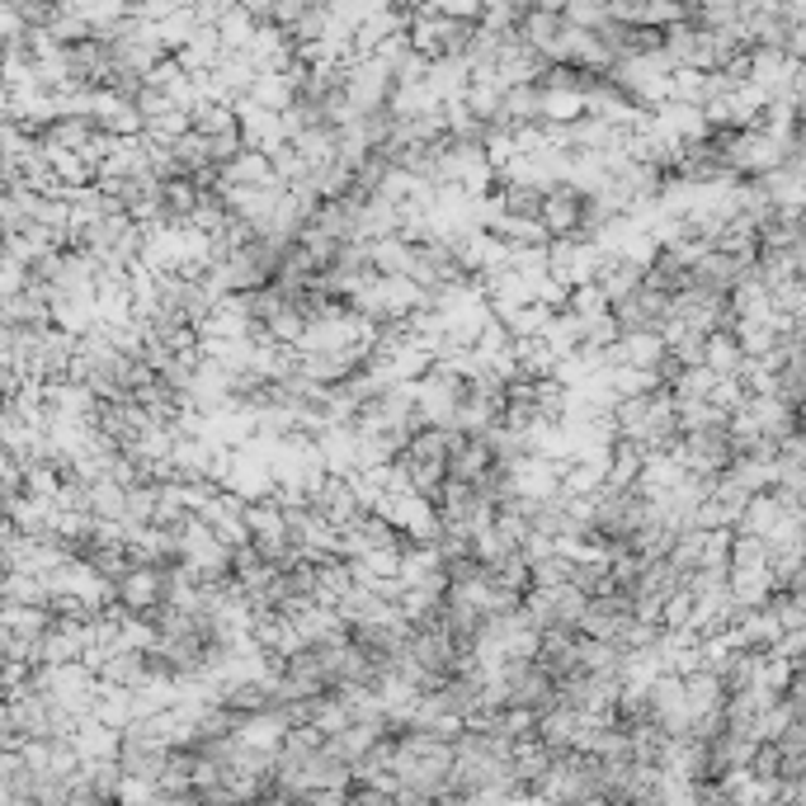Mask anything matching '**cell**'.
<instances>
[{"instance_id":"21","label":"cell","mask_w":806,"mask_h":806,"mask_svg":"<svg viewBox=\"0 0 806 806\" xmlns=\"http://www.w3.org/2000/svg\"><path fill=\"white\" fill-rule=\"evenodd\" d=\"M156 642H161V632H156V622L123 618V646H133V650H151Z\"/></svg>"},{"instance_id":"5","label":"cell","mask_w":806,"mask_h":806,"mask_svg":"<svg viewBox=\"0 0 806 806\" xmlns=\"http://www.w3.org/2000/svg\"><path fill=\"white\" fill-rule=\"evenodd\" d=\"M283 731H288V721H283L274 707H260V712H240L236 721V741L250 745V749H264V755H274Z\"/></svg>"},{"instance_id":"13","label":"cell","mask_w":806,"mask_h":806,"mask_svg":"<svg viewBox=\"0 0 806 806\" xmlns=\"http://www.w3.org/2000/svg\"><path fill=\"white\" fill-rule=\"evenodd\" d=\"M741 345H735V335L731 331H707L703 335V363L712 368L717 377H727V373H735V368H741Z\"/></svg>"},{"instance_id":"7","label":"cell","mask_w":806,"mask_h":806,"mask_svg":"<svg viewBox=\"0 0 806 806\" xmlns=\"http://www.w3.org/2000/svg\"><path fill=\"white\" fill-rule=\"evenodd\" d=\"M311 438H317L325 472H335V476L354 472V424H325V430H317Z\"/></svg>"},{"instance_id":"18","label":"cell","mask_w":806,"mask_h":806,"mask_svg":"<svg viewBox=\"0 0 806 806\" xmlns=\"http://www.w3.org/2000/svg\"><path fill=\"white\" fill-rule=\"evenodd\" d=\"M571 317H594V311H608V297H604V288L594 278H585V283H571L566 288V302H561Z\"/></svg>"},{"instance_id":"10","label":"cell","mask_w":806,"mask_h":806,"mask_svg":"<svg viewBox=\"0 0 806 806\" xmlns=\"http://www.w3.org/2000/svg\"><path fill=\"white\" fill-rule=\"evenodd\" d=\"M721 698H727V684H721V674L703 670V665L684 674V703H689L693 717H698V712H717Z\"/></svg>"},{"instance_id":"16","label":"cell","mask_w":806,"mask_h":806,"mask_svg":"<svg viewBox=\"0 0 806 806\" xmlns=\"http://www.w3.org/2000/svg\"><path fill=\"white\" fill-rule=\"evenodd\" d=\"M585 113L580 90H543V123H575Z\"/></svg>"},{"instance_id":"12","label":"cell","mask_w":806,"mask_h":806,"mask_svg":"<svg viewBox=\"0 0 806 806\" xmlns=\"http://www.w3.org/2000/svg\"><path fill=\"white\" fill-rule=\"evenodd\" d=\"M514 363L523 377H551L557 373V354L547 349L543 335H519L514 339Z\"/></svg>"},{"instance_id":"4","label":"cell","mask_w":806,"mask_h":806,"mask_svg":"<svg viewBox=\"0 0 806 806\" xmlns=\"http://www.w3.org/2000/svg\"><path fill=\"white\" fill-rule=\"evenodd\" d=\"M240 52H246L260 71L293 66V38H288V28H278V24H255V34H250V42Z\"/></svg>"},{"instance_id":"8","label":"cell","mask_w":806,"mask_h":806,"mask_svg":"<svg viewBox=\"0 0 806 806\" xmlns=\"http://www.w3.org/2000/svg\"><path fill=\"white\" fill-rule=\"evenodd\" d=\"M500 123L519 127V123H543V90L533 80L523 85H505L500 90Z\"/></svg>"},{"instance_id":"14","label":"cell","mask_w":806,"mask_h":806,"mask_svg":"<svg viewBox=\"0 0 806 806\" xmlns=\"http://www.w3.org/2000/svg\"><path fill=\"white\" fill-rule=\"evenodd\" d=\"M255 24H260V20H255L240 0H226V10L218 14V24H212V28H218L222 48H246L250 34H255Z\"/></svg>"},{"instance_id":"22","label":"cell","mask_w":806,"mask_h":806,"mask_svg":"<svg viewBox=\"0 0 806 806\" xmlns=\"http://www.w3.org/2000/svg\"><path fill=\"white\" fill-rule=\"evenodd\" d=\"M430 5L452 20H481V0H430Z\"/></svg>"},{"instance_id":"9","label":"cell","mask_w":806,"mask_h":806,"mask_svg":"<svg viewBox=\"0 0 806 806\" xmlns=\"http://www.w3.org/2000/svg\"><path fill=\"white\" fill-rule=\"evenodd\" d=\"M594 283L604 288L608 302H618V297H628L642 288V269H636L632 260H622V255H604V264L594 269Z\"/></svg>"},{"instance_id":"17","label":"cell","mask_w":806,"mask_h":806,"mask_svg":"<svg viewBox=\"0 0 806 806\" xmlns=\"http://www.w3.org/2000/svg\"><path fill=\"white\" fill-rule=\"evenodd\" d=\"M670 99H679V104H703V99H707V71L674 66L670 71Z\"/></svg>"},{"instance_id":"20","label":"cell","mask_w":806,"mask_h":806,"mask_svg":"<svg viewBox=\"0 0 806 806\" xmlns=\"http://www.w3.org/2000/svg\"><path fill=\"white\" fill-rule=\"evenodd\" d=\"M240 147H246V141H240V127H232V133H212V137H203V156H208L212 165H226Z\"/></svg>"},{"instance_id":"2","label":"cell","mask_w":806,"mask_h":806,"mask_svg":"<svg viewBox=\"0 0 806 806\" xmlns=\"http://www.w3.org/2000/svg\"><path fill=\"white\" fill-rule=\"evenodd\" d=\"M119 599L133 608V613H151V608L165 599V566L161 561H137L133 571L123 575Z\"/></svg>"},{"instance_id":"6","label":"cell","mask_w":806,"mask_h":806,"mask_svg":"<svg viewBox=\"0 0 806 806\" xmlns=\"http://www.w3.org/2000/svg\"><path fill=\"white\" fill-rule=\"evenodd\" d=\"M311 505H317L321 514L335 523V529H345V523H354V519L363 514L359 500H354V491H349V481H345V476H335V472H325L321 491L311 495Z\"/></svg>"},{"instance_id":"1","label":"cell","mask_w":806,"mask_h":806,"mask_svg":"<svg viewBox=\"0 0 806 806\" xmlns=\"http://www.w3.org/2000/svg\"><path fill=\"white\" fill-rule=\"evenodd\" d=\"M561 462L523 452V458L509 462V495H523V500H547V495H557L561 491Z\"/></svg>"},{"instance_id":"11","label":"cell","mask_w":806,"mask_h":806,"mask_svg":"<svg viewBox=\"0 0 806 806\" xmlns=\"http://www.w3.org/2000/svg\"><path fill=\"white\" fill-rule=\"evenodd\" d=\"M783 519V505L773 500L769 491H755L741 509V519H735V533H755V537H769V529Z\"/></svg>"},{"instance_id":"3","label":"cell","mask_w":806,"mask_h":806,"mask_svg":"<svg viewBox=\"0 0 806 806\" xmlns=\"http://www.w3.org/2000/svg\"><path fill=\"white\" fill-rule=\"evenodd\" d=\"M580 203H585V194L571 189L566 179H557L551 189H543V208H537V222L547 226V236H571L580 226Z\"/></svg>"},{"instance_id":"19","label":"cell","mask_w":806,"mask_h":806,"mask_svg":"<svg viewBox=\"0 0 806 806\" xmlns=\"http://www.w3.org/2000/svg\"><path fill=\"white\" fill-rule=\"evenodd\" d=\"M551 317V307H543V302H523V307H514V311H505V331L509 335H537V331H543V321Z\"/></svg>"},{"instance_id":"15","label":"cell","mask_w":806,"mask_h":806,"mask_svg":"<svg viewBox=\"0 0 806 806\" xmlns=\"http://www.w3.org/2000/svg\"><path fill=\"white\" fill-rule=\"evenodd\" d=\"M599 481H604V462H585V458L561 462V495H590Z\"/></svg>"}]
</instances>
